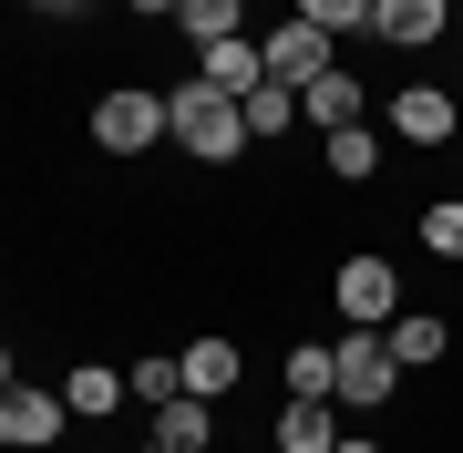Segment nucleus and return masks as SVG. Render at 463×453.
<instances>
[{"label": "nucleus", "instance_id": "obj_4", "mask_svg": "<svg viewBox=\"0 0 463 453\" xmlns=\"http://www.w3.org/2000/svg\"><path fill=\"white\" fill-rule=\"evenodd\" d=\"M319 72H340V62H330V32H309V21H279V32H268V83L309 93Z\"/></svg>", "mask_w": 463, "mask_h": 453}, {"label": "nucleus", "instance_id": "obj_20", "mask_svg": "<svg viewBox=\"0 0 463 453\" xmlns=\"http://www.w3.org/2000/svg\"><path fill=\"white\" fill-rule=\"evenodd\" d=\"M422 248H432V258H463V196L422 206Z\"/></svg>", "mask_w": 463, "mask_h": 453}, {"label": "nucleus", "instance_id": "obj_13", "mask_svg": "<svg viewBox=\"0 0 463 453\" xmlns=\"http://www.w3.org/2000/svg\"><path fill=\"white\" fill-rule=\"evenodd\" d=\"M392 124H402L412 145H443V135H453V93H432V83H422V93H402V103H392Z\"/></svg>", "mask_w": 463, "mask_h": 453}, {"label": "nucleus", "instance_id": "obj_7", "mask_svg": "<svg viewBox=\"0 0 463 453\" xmlns=\"http://www.w3.org/2000/svg\"><path fill=\"white\" fill-rule=\"evenodd\" d=\"M340 402H288L279 412V453H340Z\"/></svg>", "mask_w": 463, "mask_h": 453}, {"label": "nucleus", "instance_id": "obj_22", "mask_svg": "<svg viewBox=\"0 0 463 453\" xmlns=\"http://www.w3.org/2000/svg\"><path fill=\"white\" fill-rule=\"evenodd\" d=\"M134 453H165V443H134Z\"/></svg>", "mask_w": 463, "mask_h": 453}, {"label": "nucleus", "instance_id": "obj_18", "mask_svg": "<svg viewBox=\"0 0 463 453\" xmlns=\"http://www.w3.org/2000/svg\"><path fill=\"white\" fill-rule=\"evenodd\" d=\"M288 124H298V93L288 83H258L248 93V135H288Z\"/></svg>", "mask_w": 463, "mask_h": 453}, {"label": "nucleus", "instance_id": "obj_5", "mask_svg": "<svg viewBox=\"0 0 463 453\" xmlns=\"http://www.w3.org/2000/svg\"><path fill=\"white\" fill-rule=\"evenodd\" d=\"M340 309H350V330H392L402 319V278L381 269V258H350L340 269Z\"/></svg>", "mask_w": 463, "mask_h": 453}, {"label": "nucleus", "instance_id": "obj_8", "mask_svg": "<svg viewBox=\"0 0 463 453\" xmlns=\"http://www.w3.org/2000/svg\"><path fill=\"white\" fill-rule=\"evenodd\" d=\"M443 21H453L443 0H371V32H381V42H402V52H422Z\"/></svg>", "mask_w": 463, "mask_h": 453}, {"label": "nucleus", "instance_id": "obj_21", "mask_svg": "<svg viewBox=\"0 0 463 453\" xmlns=\"http://www.w3.org/2000/svg\"><path fill=\"white\" fill-rule=\"evenodd\" d=\"M371 155H381V145L350 124V135H330V175H371Z\"/></svg>", "mask_w": 463, "mask_h": 453}, {"label": "nucleus", "instance_id": "obj_16", "mask_svg": "<svg viewBox=\"0 0 463 453\" xmlns=\"http://www.w3.org/2000/svg\"><path fill=\"white\" fill-rule=\"evenodd\" d=\"M185 42H196V52H216V42H237V21H248V11H237V0H185Z\"/></svg>", "mask_w": 463, "mask_h": 453}, {"label": "nucleus", "instance_id": "obj_11", "mask_svg": "<svg viewBox=\"0 0 463 453\" xmlns=\"http://www.w3.org/2000/svg\"><path fill=\"white\" fill-rule=\"evenodd\" d=\"M381 340H392V361H402V371H432V361L453 351V330H443V319H432V309H412V319H392V330H381Z\"/></svg>", "mask_w": 463, "mask_h": 453}, {"label": "nucleus", "instance_id": "obj_23", "mask_svg": "<svg viewBox=\"0 0 463 453\" xmlns=\"http://www.w3.org/2000/svg\"><path fill=\"white\" fill-rule=\"evenodd\" d=\"M340 453H371V443H340Z\"/></svg>", "mask_w": 463, "mask_h": 453}, {"label": "nucleus", "instance_id": "obj_1", "mask_svg": "<svg viewBox=\"0 0 463 453\" xmlns=\"http://www.w3.org/2000/svg\"><path fill=\"white\" fill-rule=\"evenodd\" d=\"M165 103H175V135H185V155H206V165H227V155L248 145V103H237V93H216L206 72H196L185 93H165Z\"/></svg>", "mask_w": 463, "mask_h": 453}, {"label": "nucleus", "instance_id": "obj_19", "mask_svg": "<svg viewBox=\"0 0 463 453\" xmlns=\"http://www.w3.org/2000/svg\"><path fill=\"white\" fill-rule=\"evenodd\" d=\"M298 21H309V32H371V0H298Z\"/></svg>", "mask_w": 463, "mask_h": 453}, {"label": "nucleus", "instance_id": "obj_3", "mask_svg": "<svg viewBox=\"0 0 463 453\" xmlns=\"http://www.w3.org/2000/svg\"><path fill=\"white\" fill-rule=\"evenodd\" d=\"M392 382H402L392 340H381V330H350V340H340V412H371V402H392Z\"/></svg>", "mask_w": 463, "mask_h": 453}, {"label": "nucleus", "instance_id": "obj_6", "mask_svg": "<svg viewBox=\"0 0 463 453\" xmlns=\"http://www.w3.org/2000/svg\"><path fill=\"white\" fill-rule=\"evenodd\" d=\"M72 422V402L62 392H32V382H11V402H0V443H21V453H42L52 433Z\"/></svg>", "mask_w": 463, "mask_h": 453}, {"label": "nucleus", "instance_id": "obj_14", "mask_svg": "<svg viewBox=\"0 0 463 453\" xmlns=\"http://www.w3.org/2000/svg\"><path fill=\"white\" fill-rule=\"evenodd\" d=\"M124 382H134V402H155V412H175V402H185V361H175V351H155V361H134Z\"/></svg>", "mask_w": 463, "mask_h": 453}, {"label": "nucleus", "instance_id": "obj_12", "mask_svg": "<svg viewBox=\"0 0 463 453\" xmlns=\"http://www.w3.org/2000/svg\"><path fill=\"white\" fill-rule=\"evenodd\" d=\"M288 402H340V351L298 340V351H288Z\"/></svg>", "mask_w": 463, "mask_h": 453}, {"label": "nucleus", "instance_id": "obj_15", "mask_svg": "<svg viewBox=\"0 0 463 453\" xmlns=\"http://www.w3.org/2000/svg\"><path fill=\"white\" fill-rule=\"evenodd\" d=\"M155 443H165V453H206V443H216V422H206V402H196V392H185L175 412H155Z\"/></svg>", "mask_w": 463, "mask_h": 453}, {"label": "nucleus", "instance_id": "obj_9", "mask_svg": "<svg viewBox=\"0 0 463 453\" xmlns=\"http://www.w3.org/2000/svg\"><path fill=\"white\" fill-rule=\"evenodd\" d=\"M298 114H309L319 135H350V124H361V83H350V72H319V83L298 93Z\"/></svg>", "mask_w": 463, "mask_h": 453}, {"label": "nucleus", "instance_id": "obj_10", "mask_svg": "<svg viewBox=\"0 0 463 453\" xmlns=\"http://www.w3.org/2000/svg\"><path fill=\"white\" fill-rule=\"evenodd\" d=\"M237 371H248V351H237V340H196V351H185V392H196V402H216V392H237Z\"/></svg>", "mask_w": 463, "mask_h": 453}, {"label": "nucleus", "instance_id": "obj_2", "mask_svg": "<svg viewBox=\"0 0 463 453\" xmlns=\"http://www.w3.org/2000/svg\"><path fill=\"white\" fill-rule=\"evenodd\" d=\"M155 135H175V103L165 93H103L93 103V145L103 155H145Z\"/></svg>", "mask_w": 463, "mask_h": 453}, {"label": "nucleus", "instance_id": "obj_17", "mask_svg": "<svg viewBox=\"0 0 463 453\" xmlns=\"http://www.w3.org/2000/svg\"><path fill=\"white\" fill-rule=\"evenodd\" d=\"M124 392H134L124 371H103V361H83V371H72V382H62V402H72V412H114Z\"/></svg>", "mask_w": 463, "mask_h": 453}]
</instances>
